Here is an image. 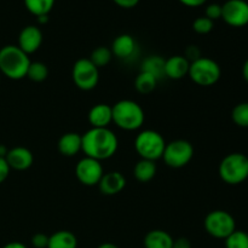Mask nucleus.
<instances>
[{"label":"nucleus","instance_id":"nucleus-18","mask_svg":"<svg viewBox=\"0 0 248 248\" xmlns=\"http://www.w3.org/2000/svg\"><path fill=\"white\" fill-rule=\"evenodd\" d=\"M82 137L77 132L64 133L58 140V150L63 156H74L81 152Z\"/></svg>","mask_w":248,"mask_h":248},{"label":"nucleus","instance_id":"nucleus-35","mask_svg":"<svg viewBox=\"0 0 248 248\" xmlns=\"http://www.w3.org/2000/svg\"><path fill=\"white\" fill-rule=\"evenodd\" d=\"M182 5L188 7H199L202 6L203 4H206L207 0H178Z\"/></svg>","mask_w":248,"mask_h":248},{"label":"nucleus","instance_id":"nucleus-10","mask_svg":"<svg viewBox=\"0 0 248 248\" xmlns=\"http://www.w3.org/2000/svg\"><path fill=\"white\" fill-rule=\"evenodd\" d=\"M222 19L234 28L246 27L248 24L247 0H227L222 5Z\"/></svg>","mask_w":248,"mask_h":248},{"label":"nucleus","instance_id":"nucleus-6","mask_svg":"<svg viewBox=\"0 0 248 248\" xmlns=\"http://www.w3.org/2000/svg\"><path fill=\"white\" fill-rule=\"evenodd\" d=\"M166 142L162 135L154 130H144L137 135L135 140V149L140 159L156 161L164 154Z\"/></svg>","mask_w":248,"mask_h":248},{"label":"nucleus","instance_id":"nucleus-31","mask_svg":"<svg viewBox=\"0 0 248 248\" xmlns=\"http://www.w3.org/2000/svg\"><path fill=\"white\" fill-rule=\"evenodd\" d=\"M31 245L35 248H47L48 245V236L47 235L39 232L31 237Z\"/></svg>","mask_w":248,"mask_h":248},{"label":"nucleus","instance_id":"nucleus-37","mask_svg":"<svg viewBox=\"0 0 248 248\" xmlns=\"http://www.w3.org/2000/svg\"><path fill=\"white\" fill-rule=\"evenodd\" d=\"M242 77L246 80V82H248V58L245 61L244 65H242Z\"/></svg>","mask_w":248,"mask_h":248},{"label":"nucleus","instance_id":"nucleus-34","mask_svg":"<svg viewBox=\"0 0 248 248\" xmlns=\"http://www.w3.org/2000/svg\"><path fill=\"white\" fill-rule=\"evenodd\" d=\"M172 248H191V244L186 237H179V239L174 240Z\"/></svg>","mask_w":248,"mask_h":248},{"label":"nucleus","instance_id":"nucleus-40","mask_svg":"<svg viewBox=\"0 0 248 248\" xmlns=\"http://www.w3.org/2000/svg\"><path fill=\"white\" fill-rule=\"evenodd\" d=\"M98 248H119L116 245L110 244V242H106V244H102L101 246H98Z\"/></svg>","mask_w":248,"mask_h":248},{"label":"nucleus","instance_id":"nucleus-12","mask_svg":"<svg viewBox=\"0 0 248 248\" xmlns=\"http://www.w3.org/2000/svg\"><path fill=\"white\" fill-rule=\"evenodd\" d=\"M43 44V31L36 26H27L19 31L18 47L27 55L36 52Z\"/></svg>","mask_w":248,"mask_h":248},{"label":"nucleus","instance_id":"nucleus-14","mask_svg":"<svg viewBox=\"0 0 248 248\" xmlns=\"http://www.w3.org/2000/svg\"><path fill=\"white\" fill-rule=\"evenodd\" d=\"M111 52L115 57L119 60H130L133 56L137 53V43H136L135 38L130 34H121V35L116 36L114 39L113 44H111Z\"/></svg>","mask_w":248,"mask_h":248},{"label":"nucleus","instance_id":"nucleus-23","mask_svg":"<svg viewBox=\"0 0 248 248\" xmlns=\"http://www.w3.org/2000/svg\"><path fill=\"white\" fill-rule=\"evenodd\" d=\"M26 9L35 17L48 15L55 6L56 0H23Z\"/></svg>","mask_w":248,"mask_h":248},{"label":"nucleus","instance_id":"nucleus-33","mask_svg":"<svg viewBox=\"0 0 248 248\" xmlns=\"http://www.w3.org/2000/svg\"><path fill=\"white\" fill-rule=\"evenodd\" d=\"M113 1L114 4L123 9H133L135 6H137L140 0H113Z\"/></svg>","mask_w":248,"mask_h":248},{"label":"nucleus","instance_id":"nucleus-36","mask_svg":"<svg viewBox=\"0 0 248 248\" xmlns=\"http://www.w3.org/2000/svg\"><path fill=\"white\" fill-rule=\"evenodd\" d=\"M2 248H27V246L22 244V242L14 241V242H9V244H6Z\"/></svg>","mask_w":248,"mask_h":248},{"label":"nucleus","instance_id":"nucleus-9","mask_svg":"<svg viewBox=\"0 0 248 248\" xmlns=\"http://www.w3.org/2000/svg\"><path fill=\"white\" fill-rule=\"evenodd\" d=\"M72 78L78 89L91 91L98 85L99 69L89 58H80L73 65Z\"/></svg>","mask_w":248,"mask_h":248},{"label":"nucleus","instance_id":"nucleus-21","mask_svg":"<svg viewBox=\"0 0 248 248\" xmlns=\"http://www.w3.org/2000/svg\"><path fill=\"white\" fill-rule=\"evenodd\" d=\"M157 171V167L155 161H150V160L140 159V161L136 164L135 169H133V174H135L136 179L140 183H148L152 181L155 177Z\"/></svg>","mask_w":248,"mask_h":248},{"label":"nucleus","instance_id":"nucleus-11","mask_svg":"<svg viewBox=\"0 0 248 248\" xmlns=\"http://www.w3.org/2000/svg\"><path fill=\"white\" fill-rule=\"evenodd\" d=\"M103 174L104 171L101 161L92 157L85 156L75 166V176L78 181L86 186H98Z\"/></svg>","mask_w":248,"mask_h":248},{"label":"nucleus","instance_id":"nucleus-15","mask_svg":"<svg viewBox=\"0 0 248 248\" xmlns=\"http://www.w3.org/2000/svg\"><path fill=\"white\" fill-rule=\"evenodd\" d=\"M98 186L103 195H116L126 186V178L123 173L118 171L108 172L102 176Z\"/></svg>","mask_w":248,"mask_h":248},{"label":"nucleus","instance_id":"nucleus-29","mask_svg":"<svg viewBox=\"0 0 248 248\" xmlns=\"http://www.w3.org/2000/svg\"><path fill=\"white\" fill-rule=\"evenodd\" d=\"M213 27H215V22L211 21L210 18H207L206 16H200L193 22V29L195 33L201 34V35H205V34L211 33L213 31Z\"/></svg>","mask_w":248,"mask_h":248},{"label":"nucleus","instance_id":"nucleus-25","mask_svg":"<svg viewBox=\"0 0 248 248\" xmlns=\"http://www.w3.org/2000/svg\"><path fill=\"white\" fill-rule=\"evenodd\" d=\"M111 58H113V52H111L110 48L106 47V46H99L92 51L89 60L99 69V68L108 65Z\"/></svg>","mask_w":248,"mask_h":248},{"label":"nucleus","instance_id":"nucleus-7","mask_svg":"<svg viewBox=\"0 0 248 248\" xmlns=\"http://www.w3.org/2000/svg\"><path fill=\"white\" fill-rule=\"evenodd\" d=\"M205 229L207 234L215 239L225 240L236 230V222L227 211L216 210L206 216Z\"/></svg>","mask_w":248,"mask_h":248},{"label":"nucleus","instance_id":"nucleus-8","mask_svg":"<svg viewBox=\"0 0 248 248\" xmlns=\"http://www.w3.org/2000/svg\"><path fill=\"white\" fill-rule=\"evenodd\" d=\"M194 156V147L186 140H176L166 143L162 159L165 164L172 169H182L191 161Z\"/></svg>","mask_w":248,"mask_h":248},{"label":"nucleus","instance_id":"nucleus-32","mask_svg":"<svg viewBox=\"0 0 248 248\" xmlns=\"http://www.w3.org/2000/svg\"><path fill=\"white\" fill-rule=\"evenodd\" d=\"M10 171H11V169L7 165L5 157H0V184L6 181L10 174Z\"/></svg>","mask_w":248,"mask_h":248},{"label":"nucleus","instance_id":"nucleus-24","mask_svg":"<svg viewBox=\"0 0 248 248\" xmlns=\"http://www.w3.org/2000/svg\"><path fill=\"white\" fill-rule=\"evenodd\" d=\"M157 81H159V80L155 77H153L152 74H149V73L140 72V74L137 75V78H136V90H137L140 93L148 94L156 89Z\"/></svg>","mask_w":248,"mask_h":248},{"label":"nucleus","instance_id":"nucleus-20","mask_svg":"<svg viewBox=\"0 0 248 248\" xmlns=\"http://www.w3.org/2000/svg\"><path fill=\"white\" fill-rule=\"evenodd\" d=\"M78 239L68 230H60L48 236L47 248H77Z\"/></svg>","mask_w":248,"mask_h":248},{"label":"nucleus","instance_id":"nucleus-22","mask_svg":"<svg viewBox=\"0 0 248 248\" xmlns=\"http://www.w3.org/2000/svg\"><path fill=\"white\" fill-rule=\"evenodd\" d=\"M140 72L149 73L159 80L161 77H165V60L160 56H149L143 61Z\"/></svg>","mask_w":248,"mask_h":248},{"label":"nucleus","instance_id":"nucleus-1","mask_svg":"<svg viewBox=\"0 0 248 248\" xmlns=\"http://www.w3.org/2000/svg\"><path fill=\"white\" fill-rule=\"evenodd\" d=\"M82 148L81 152L85 156L92 157L94 160L110 159L118 150L119 140L115 133L107 128L91 127L81 136Z\"/></svg>","mask_w":248,"mask_h":248},{"label":"nucleus","instance_id":"nucleus-16","mask_svg":"<svg viewBox=\"0 0 248 248\" xmlns=\"http://www.w3.org/2000/svg\"><path fill=\"white\" fill-rule=\"evenodd\" d=\"M190 62L184 56H172L165 60V77L172 80L183 79L189 74Z\"/></svg>","mask_w":248,"mask_h":248},{"label":"nucleus","instance_id":"nucleus-2","mask_svg":"<svg viewBox=\"0 0 248 248\" xmlns=\"http://www.w3.org/2000/svg\"><path fill=\"white\" fill-rule=\"evenodd\" d=\"M31 61L29 56L17 45H6L0 48V72L11 80H21L27 77Z\"/></svg>","mask_w":248,"mask_h":248},{"label":"nucleus","instance_id":"nucleus-27","mask_svg":"<svg viewBox=\"0 0 248 248\" xmlns=\"http://www.w3.org/2000/svg\"><path fill=\"white\" fill-rule=\"evenodd\" d=\"M232 119L239 127L248 128V102L236 104L232 111Z\"/></svg>","mask_w":248,"mask_h":248},{"label":"nucleus","instance_id":"nucleus-26","mask_svg":"<svg viewBox=\"0 0 248 248\" xmlns=\"http://www.w3.org/2000/svg\"><path fill=\"white\" fill-rule=\"evenodd\" d=\"M48 77V69L45 63L43 62H31L27 72V78L34 82H41Z\"/></svg>","mask_w":248,"mask_h":248},{"label":"nucleus","instance_id":"nucleus-30","mask_svg":"<svg viewBox=\"0 0 248 248\" xmlns=\"http://www.w3.org/2000/svg\"><path fill=\"white\" fill-rule=\"evenodd\" d=\"M205 16L213 22H215L216 19L222 18V5L217 4V2L208 4L205 10Z\"/></svg>","mask_w":248,"mask_h":248},{"label":"nucleus","instance_id":"nucleus-28","mask_svg":"<svg viewBox=\"0 0 248 248\" xmlns=\"http://www.w3.org/2000/svg\"><path fill=\"white\" fill-rule=\"evenodd\" d=\"M225 241V248H248V232L244 230H235Z\"/></svg>","mask_w":248,"mask_h":248},{"label":"nucleus","instance_id":"nucleus-19","mask_svg":"<svg viewBox=\"0 0 248 248\" xmlns=\"http://www.w3.org/2000/svg\"><path fill=\"white\" fill-rule=\"evenodd\" d=\"M173 237L165 230H152L144 237L145 248H172Z\"/></svg>","mask_w":248,"mask_h":248},{"label":"nucleus","instance_id":"nucleus-3","mask_svg":"<svg viewBox=\"0 0 248 248\" xmlns=\"http://www.w3.org/2000/svg\"><path fill=\"white\" fill-rule=\"evenodd\" d=\"M113 123L125 131H136L142 127L145 114L142 107L132 99H121L113 107Z\"/></svg>","mask_w":248,"mask_h":248},{"label":"nucleus","instance_id":"nucleus-38","mask_svg":"<svg viewBox=\"0 0 248 248\" xmlns=\"http://www.w3.org/2000/svg\"><path fill=\"white\" fill-rule=\"evenodd\" d=\"M36 21L39 24H45L48 22V15H41V16L36 17Z\"/></svg>","mask_w":248,"mask_h":248},{"label":"nucleus","instance_id":"nucleus-39","mask_svg":"<svg viewBox=\"0 0 248 248\" xmlns=\"http://www.w3.org/2000/svg\"><path fill=\"white\" fill-rule=\"evenodd\" d=\"M7 152H9V149H7V148L5 147V145L0 144V157H5V156H6Z\"/></svg>","mask_w":248,"mask_h":248},{"label":"nucleus","instance_id":"nucleus-4","mask_svg":"<svg viewBox=\"0 0 248 248\" xmlns=\"http://www.w3.org/2000/svg\"><path fill=\"white\" fill-rule=\"evenodd\" d=\"M220 179L229 186H239L248 179V157L242 153H232L220 161Z\"/></svg>","mask_w":248,"mask_h":248},{"label":"nucleus","instance_id":"nucleus-13","mask_svg":"<svg viewBox=\"0 0 248 248\" xmlns=\"http://www.w3.org/2000/svg\"><path fill=\"white\" fill-rule=\"evenodd\" d=\"M7 165L11 170L16 171H26L33 165L34 156L29 149L24 147H15L9 149L5 156Z\"/></svg>","mask_w":248,"mask_h":248},{"label":"nucleus","instance_id":"nucleus-17","mask_svg":"<svg viewBox=\"0 0 248 248\" xmlns=\"http://www.w3.org/2000/svg\"><path fill=\"white\" fill-rule=\"evenodd\" d=\"M89 123L94 128H107L113 123V109L109 104L99 103L91 108Z\"/></svg>","mask_w":248,"mask_h":248},{"label":"nucleus","instance_id":"nucleus-5","mask_svg":"<svg viewBox=\"0 0 248 248\" xmlns=\"http://www.w3.org/2000/svg\"><path fill=\"white\" fill-rule=\"evenodd\" d=\"M188 77L199 86H213L219 81L222 69L212 58L200 57L190 62Z\"/></svg>","mask_w":248,"mask_h":248}]
</instances>
